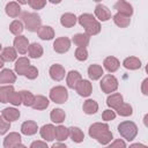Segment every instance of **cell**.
<instances>
[{
	"instance_id": "cell-1",
	"label": "cell",
	"mask_w": 148,
	"mask_h": 148,
	"mask_svg": "<svg viewBox=\"0 0 148 148\" xmlns=\"http://www.w3.org/2000/svg\"><path fill=\"white\" fill-rule=\"evenodd\" d=\"M101 74H103V72H102V69L99 68V67H97V66H91L90 68H89V76L91 77V79H98V76L101 75Z\"/></svg>"
},
{
	"instance_id": "cell-2",
	"label": "cell",
	"mask_w": 148,
	"mask_h": 148,
	"mask_svg": "<svg viewBox=\"0 0 148 148\" xmlns=\"http://www.w3.org/2000/svg\"><path fill=\"white\" fill-rule=\"evenodd\" d=\"M52 118H53V121L60 123V121H62L64 113L61 112V110H53V112H52Z\"/></svg>"
},
{
	"instance_id": "cell-3",
	"label": "cell",
	"mask_w": 148,
	"mask_h": 148,
	"mask_svg": "<svg viewBox=\"0 0 148 148\" xmlns=\"http://www.w3.org/2000/svg\"><path fill=\"white\" fill-rule=\"evenodd\" d=\"M76 58L79 60H86L87 59V51H86V49H83V47L77 49V51H76Z\"/></svg>"
}]
</instances>
